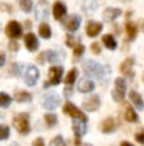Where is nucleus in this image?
<instances>
[{
  "label": "nucleus",
  "mask_w": 144,
  "mask_h": 146,
  "mask_svg": "<svg viewBox=\"0 0 144 146\" xmlns=\"http://www.w3.org/2000/svg\"><path fill=\"white\" fill-rule=\"evenodd\" d=\"M83 68H85V73H87L88 76L100 78V82H102V83H107V82H108V78H105V75L110 72V68H108V66H102L100 63H95V61H85Z\"/></svg>",
  "instance_id": "1"
},
{
  "label": "nucleus",
  "mask_w": 144,
  "mask_h": 146,
  "mask_svg": "<svg viewBox=\"0 0 144 146\" xmlns=\"http://www.w3.org/2000/svg\"><path fill=\"white\" fill-rule=\"evenodd\" d=\"M14 127H15L20 134H29V133H31L29 115H27V114H17V115L14 117Z\"/></svg>",
  "instance_id": "2"
},
{
  "label": "nucleus",
  "mask_w": 144,
  "mask_h": 146,
  "mask_svg": "<svg viewBox=\"0 0 144 146\" xmlns=\"http://www.w3.org/2000/svg\"><path fill=\"white\" fill-rule=\"evenodd\" d=\"M61 58H63V53H59V49L54 48L51 51H46V53L39 54L37 56V63H44V60H49V63H59Z\"/></svg>",
  "instance_id": "3"
},
{
  "label": "nucleus",
  "mask_w": 144,
  "mask_h": 146,
  "mask_svg": "<svg viewBox=\"0 0 144 146\" xmlns=\"http://www.w3.org/2000/svg\"><path fill=\"white\" fill-rule=\"evenodd\" d=\"M112 97L115 102H122L124 97H126V82L124 78H117L115 80V87L112 90Z\"/></svg>",
  "instance_id": "4"
},
{
  "label": "nucleus",
  "mask_w": 144,
  "mask_h": 146,
  "mask_svg": "<svg viewBox=\"0 0 144 146\" xmlns=\"http://www.w3.org/2000/svg\"><path fill=\"white\" fill-rule=\"evenodd\" d=\"M37 78H39V70H37V66L29 65V66L26 68V72H24V82H26V85H29V87L36 85Z\"/></svg>",
  "instance_id": "5"
},
{
  "label": "nucleus",
  "mask_w": 144,
  "mask_h": 146,
  "mask_svg": "<svg viewBox=\"0 0 144 146\" xmlns=\"http://www.w3.org/2000/svg\"><path fill=\"white\" fill-rule=\"evenodd\" d=\"M63 112H65V114H68V115L73 117V119H80V121H85V122H87V115L78 109V107H75L73 104H70V102H66V104H65Z\"/></svg>",
  "instance_id": "6"
},
{
  "label": "nucleus",
  "mask_w": 144,
  "mask_h": 146,
  "mask_svg": "<svg viewBox=\"0 0 144 146\" xmlns=\"http://www.w3.org/2000/svg\"><path fill=\"white\" fill-rule=\"evenodd\" d=\"M5 33L10 39H17V37L22 36V27H20V24L17 21H10L7 24V27H5Z\"/></svg>",
  "instance_id": "7"
},
{
  "label": "nucleus",
  "mask_w": 144,
  "mask_h": 146,
  "mask_svg": "<svg viewBox=\"0 0 144 146\" xmlns=\"http://www.w3.org/2000/svg\"><path fill=\"white\" fill-rule=\"evenodd\" d=\"M59 104H61V99H59V95H58V94H48V95L44 97V100H42L44 109H48V110L56 109Z\"/></svg>",
  "instance_id": "8"
},
{
  "label": "nucleus",
  "mask_w": 144,
  "mask_h": 146,
  "mask_svg": "<svg viewBox=\"0 0 144 146\" xmlns=\"http://www.w3.org/2000/svg\"><path fill=\"white\" fill-rule=\"evenodd\" d=\"M61 76H63V68L61 66H51L49 68V82L46 83V87L49 85H58L61 82Z\"/></svg>",
  "instance_id": "9"
},
{
  "label": "nucleus",
  "mask_w": 144,
  "mask_h": 146,
  "mask_svg": "<svg viewBox=\"0 0 144 146\" xmlns=\"http://www.w3.org/2000/svg\"><path fill=\"white\" fill-rule=\"evenodd\" d=\"M98 107H100V97L98 95H90L83 100V109L88 110V112L98 110Z\"/></svg>",
  "instance_id": "10"
},
{
  "label": "nucleus",
  "mask_w": 144,
  "mask_h": 146,
  "mask_svg": "<svg viewBox=\"0 0 144 146\" xmlns=\"http://www.w3.org/2000/svg\"><path fill=\"white\" fill-rule=\"evenodd\" d=\"M71 127H73V131H75V134H76V138H81V136L87 133V122H85V121L73 119Z\"/></svg>",
  "instance_id": "11"
},
{
  "label": "nucleus",
  "mask_w": 144,
  "mask_h": 146,
  "mask_svg": "<svg viewBox=\"0 0 144 146\" xmlns=\"http://www.w3.org/2000/svg\"><path fill=\"white\" fill-rule=\"evenodd\" d=\"M80 24H81L80 15H71V17H68V19H66V22H63V26H65L68 31H71V33H75V31L80 27Z\"/></svg>",
  "instance_id": "12"
},
{
  "label": "nucleus",
  "mask_w": 144,
  "mask_h": 146,
  "mask_svg": "<svg viewBox=\"0 0 144 146\" xmlns=\"http://www.w3.org/2000/svg\"><path fill=\"white\" fill-rule=\"evenodd\" d=\"M115 129H117V121H115L114 117H107V119L102 122V133L110 134V133H114Z\"/></svg>",
  "instance_id": "13"
},
{
  "label": "nucleus",
  "mask_w": 144,
  "mask_h": 146,
  "mask_svg": "<svg viewBox=\"0 0 144 146\" xmlns=\"http://www.w3.org/2000/svg\"><path fill=\"white\" fill-rule=\"evenodd\" d=\"M78 90H80L81 94H88V92L95 90V82H93V80H88V78L80 80V83H78Z\"/></svg>",
  "instance_id": "14"
},
{
  "label": "nucleus",
  "mask_w": 144,
  "mask_h": 146,
  "mask_svg": "<svg viewBox=\"0 0 144 146\" xmlns=\"http://www.w3.org/2000/svg\"><path fill=\"white\" fill-rule=\"evenodd\" d=\"M132 66H134V58H127V60L120 65V73L126 75V76H134Z\"/></svg>",
  "instance_id": "15"
},
{
  "label": "nucleus",
  "mask_w": 144,
  "mask_h": 146,
  "mask_svg": "<svg viewBox=\"0 0 144 146\" xmlns=\"http://www.w3.org/2000/svg\"><path fill=\"white\" fill-rule=\"evenodd\" d=\"M102 33V24L100 22H88V26H87V36H90V37H95V36H98Z\"/></svg>",
  "instance_id": "16"
},
{
  "label": "nucleus",
  "mask_w": 144,
  "mask_h": 146,
  "mask_svg": "<svg viewBox=\"0 0 144 146\" xmlns=\"http://www.w3.org/2000/svg\"><path fill=\"white\" fill-rule=\"evenodd\" d=\"M24 39H26V48L29 49V51H36L37 49V37L32 34V33H27L26 36H24Z\"/></svg>",
  "instance_id": "17"
},
{
  "label": "nucleus",
  "mask_w": 144,
  "mask_h": 146,
  "mask_svg": "<svg viewBox=\"0 0 144 146\" xmlns=\"http://www.w3.org/2000/svg\"><path fill=\"white\" fill-rule=\"evenodd\" d=\"M65 14H66V5L61 3V2H56V3L53 5V15H54L56 19H63Z\"/></svg>",
  "instance_id": "18"
},
{
  "label": "nucleus",
  "mask_w": 144,
  "mask_h": 146,
  "mask_svg": "<svg viewBox=\"0 0 144 146\" xmlns=\"http://www.w3.org/2000/svg\"><path fill=\"white\" fill-rule=\"evenodd\" d=\"M119 15H120V9H115V7H108L107 10L104 12V19H105L107 22H112V21H115Z\"/></svg>",
  "instance_id": "19"
},
{
  "label": "nucleus",
  "mask_w": 144,
  "mask_h": 146,
  "mask_svg": "<svg viewBox=\"0 0 144 146\" xmlns=\"http://www.w3.org/2000/svg\"><path fill=\"white\" fill-rule=\"evenodd\" d=\"M129 99H131V102L134 104V107H136V109H144V100H143V97H141L137 92H134V90H132V92L129 94Z\"/></svg>",
  "instance_id": "20"
},
{
  "label": "nucleus",
  "mask_w": 144,
  "mask_h": 146,
  "mask_svg": "<svg viewBox=\"0 0 144 146\" xmlns=\"http://www.w3.org/2000/svg\"><path fill=\"white\" fill-rule=\"evenodd\" d=\"M124 117L129 121V122H137L139 121V117H137V114L134 112V107L132 106H126V109H124Z\"/></svg>",
  "instance_id": "21"
},
{
  "label": "nucleus",
  "mask_w": 144,
  "mask_h": 146,
  "mask_svg": "<svg viewBox=\"0 0 144 146\" xmlns=\"http://www.w3.org/2000/svg\"><path fill=\"white\" fill-rule=\"evenodd\" d=\"M48 14H49V9H48V3H46V2H42V3H41V5L37 7V10H36V17L39 19V21H44Z\"/></svg>",
  "instance_id": "22"
},
{
  "label": "nucleus",
  "mask_w": 144,
  "mask_h": 146,
  "mask_svg": "<svg viewBox=\"0 0 144 146\" xmlns=\"http://www.w3.org/2000/svg\"><path fill=\"white\" fill-rule=\"evenodd\" d=\"M31 94L29 92H22V90H17V94H15V100L17 102H31Z\"/></svg>",
  "instance_id": "23"
},
{
  "label": "nucleus",
  "mask_w": 144,
  "mask_h": 146,
  "mask_svg": "<svg viewBox=\"0 0 144 146\" xmlns=\"http://www.w3.org/2000/svg\"><path fill=\"white\" fill-rule=\"evenodd\" d=\"M126 31H127V37H129V39H134L136 34H137V27H136L134 22H131V21L126 24Z\"/></svg>",
  "instance_id": "24"
},
{
  "label": "nucleus",
  "mask_w": 144,
  "mask_h": 146,
  "mask_svg": "<svg viewBox=\"0 0 144 146\" xmlns=\"http://www.w3.org/2000/svg\"><path fill=\"white\" fill-rule=\"evenodd\" d=\"M39 36L44 37V39H49V37H51V29H49V26H48L46 22H42V24L39 26Z\"/></svg>",
  "instance_id": "25"
},
{
  "label": "nucleus",
  "mask_w": 144,
  "mask_h": 146,
  "mask_svg": "<svg viewBox=\"0 0 144 146\" xmlns=\"http://www.w3.org/2000/svg\"><path fill=\"white\" fill-rule=\"evenodd\" d=\"M104 44L107 46L108 49H115L117 48V41H115V37L107 34V36H104Z\"/></svg>",
  "instance_id": "26"
},
{
  "label": "nucleus",
  "mask_w": 144,
  "mask_h": 146,
  "mask_svg": "<svg viewBox=\"0 0 144 146\" xmlns=\"http://www.w3.org/2000/svg\"><path fill=\"white\" fill-rule=\"evenodd\" d=\"M10 102H12L10 95H9V94L0 92V107H2V109H5V107H9V106H10Z\"/></svg>",
  "instance_id": "27"
},
{
  "label": "nucleus",
  "mask_w": 144,
  "mask_h": 146,
  "mask_svg": "<svg viewBox=\"0 0 144 146\" xmlns=\"http://www.w3.org/2000/svg\"><path fill=\"white\" fill-rule=\"evenodd\" d=\"M95 7H97V2H95V0H87V2H85V5H83V9H85V12H87V14L95 12Z\"/></svg>",
  "instance_id": "28"
},
{
  "label": "nucleus",
  "mask_w": 144,
  "mask_h": 146,
  "mask_svg": "<svg viewBox=\"0 0 144 146\" xmlns=\"http://www.w3.org/2000/svg\"><path fill=\"white\" fill-rule=\"evenodd\" d=\"M44 121H46V124L51 127V126H56L58 117H56V114H46V115H44Z\"/></svg>",
  "instance_id": "29"
},
{
  "label": "nucleus",
  "mask_w": 144,
  "mask_h": 146,
  "mask_svg": "<svg viewBox=\"0 0 144 146\" xmlns=\"http://www.w3.org/2000/svg\"><path fill=\"white\" fill-rule=\"evenodd\" d=\"M9 136H10V129H9V126H0V141L9 139Z\"/></svg>",
  "instance_id": "30"
},
{
  "label": "nucleus",
  "mask_w": 144,
  "mask_h": 146,
  "mask_svg": "<svg viewBox=\"0 0 144 146\" xmlns=\"http://www.w3.org/2000/svg\"><path fill=\"white\" fill-rule=\"evenodd\" d=\"M76 68H71L70 72H68V75H66V85H71L73 82L76 80Z\"/></svg>",
  "instance_id": "31"
},
{
  "label": "nucleus",
  "mask_w": 144,
  "mask_h": 146,
  "mask_svg": "<svg viewBox=\"0 0 144 146\" xmlns=\"http://www.w3.org/2000/svg\"><path fill=\"white\" fill-rule=\"evenodd\" d=\"M20 9L24 12H31L32 10V0H20Z\"/></svg>",
  "instance_id": "32"
},
{
  "label": "nucleus",
  "mask_w": 144,
  "mask_h": 146,
  "mask_svg": "<svg viewBox=\"0 0 144 146\" xmlns=\"http://www.w3.org/2000/svg\"><path fill=\"white\" fill-rule=\"evenodd\" d=\"M53 146H66V143H65V139H63V136H56L54 139H53V143H51Z\"/></svg>",
  "instance_id": "33"
},
{
  "label": "nucleus",
  "mask_w": 144,
  "mask_h": 146,
  "mask_svg": "<svg viewBox=\"0 0 144 146\" xmlns=\"http://www.w3.org/2000/svg\"><path fill=\"white\" fill-rule=\"evenodd\" d=\"M66 44H68V46H71V48H75V46H78V44H80V41H76L73 36H68V37H66Z\"/></svg>",
  "instance_id": "34"
},
{
  "label": "nucleus",
  "mask_w": 144,
  "mask_h": 146,
  "mask_svg": "<svg viewBox=\"0 0 144 146\" xmlns=\"http://www.w3.org/2000/svg\"><path fill=\"white\" fill-rule=\"evenodd\" d=\"M19 72H20V65H19V63H14V65H12V68H10V73L17 76V75H19Z\"/></svg>",
  "instance_id": "35"
},
{
  "label": "nucleus",
  "mask_w": 144,
  "mask_h": 146,
  "mask_svg": "<svg viewBox=\"0 0 144 146\" xmlns=\"http://www.w3.org/2000/svg\"><path fill=\"white\" fill-rule=\"evenodd\" d=\"M83 51H85V48H83V44H81V42H80L78 46H75V54H76V56H81V54H83Z\"/></svg>",
  "instance_id": "36"
},
{
  "label": "nucleus",
  "mask_w": 144,
  "mask_h": 146,
  "mask_svg": "<svg viewBox=\"0 0 144 146\" xmlns=\"http://www.w3.org/2000/svg\"><path fill=\"white\" fill-rule=\"evenodd\" d=\"M9 48H10V51H17V49H19V44L15 42V39H10V44H9Z\"/></svg>",
  "instance_id": "37"
},
{
  "label": "nucleus",
  "mask_w": 144,
  "mask_h": 146,
  "mask_svg": "<svg viewBox=\"0 0 144 146\" xmlns=\"http://www.w3.org/2000/svg\"><path fill=\"white\" fill-rule=\"evenodd\" d=\"M92 51H93L95 54H100V51H102V49H100V44L93 42V44H92Z\"/></svg>",
  "instance_id": "38"
},
{
  "label": "nucleus",
  "mask_w": 144,
  "mask_h": 146,
  "mask_svg": "<svg viewBox=\"0 0 144 146\" xmlns=\"http://www.w3.org/2000/svg\"><path fill=\"white\" fill-rule=\"evenodd\" d=\"M136 139H137L141 145H144V133H137V134H136Z\"/></svg>",
  "instance_id": "39"
},
{
  "label": "nucleus",
  "mask_w": 144,
  "mask_h": 146,
  "mask_svg": "<svg viewBox=\"0 0 144 146\" xmlns=\"http://www.w3.org/2000/svg\"><path fill=\"white\" fill-rule=\"evenodd\" d=\"M34 146H44V141H42V138H37L36 141H34Z\"/></svg>",
  "instance_id": "40"
},
{
  "label": "nucleus",
  "mask_w": 144,
  "mask_h": 146,
  "mask_svg": "<svg viewBox=\"0 0 144 146\" xmlns=\"http://www.w3.org/2000/svg\"><path fill=\"white\" fill-rule=\"evenodd\" d=\"M3 63H5V54L0 53V66H3Z\"/></svg>",
  "instance_id": "41"
},
{
  "label": "nucleus",
  "mask_w": 144,
  "mask_h": 146,
  "mask_svg": "<svg viewBox=\"0 0 144 146\" xmlns=\"http://www.w3.org/2000/svg\"><path fill=\"white\" fill-rule=\"evenodd\" d=\"M120 146H134V145H131V143H127V141H122V143H120Z\"/></svg>",
  "instance_id": "42"
},
{
  "label": "nucleus",
  "mask_w": 144,
  "mask_h": 146,
  "mask_svg": "<svg viewBox=\"0 0 144 146\" xmlns=\"http://www.w3.org/2000/svg\"><path fill=\"white\" fill-rule=\"evenodd\" d=\"M141 29L144 31V21H141Z\"/></svg>",
  "instance_id": "43"
},
{
  "label": "nucleus",
  "mask_w": 144,
  "mask_h": 146,
  "mask_svg": "<svg viewBox=\"0 0 144 146\" xmlns=\"http://www.w3.org/2000/svg\"><path fill=\"white\" fill-rule=\"evenodd\" d=\"M10 146H19V143H12Z\"/></svg>",
  "instance_id": "44"
},
{
  "label": "nucleus",
  "mask_w": 144,
  "mask_h": 146,
  "mask_svg": "<svg viewBox=\"0 0 144 146\" xmlns=\"http://www.w3.org/2000/svg\"><path fill=\"white\" fill-rule=\"evenodd\" d=\"M83 146H92V145H83Z\"/></svg>",
  "instance_id": "45"
}]
</instances>
